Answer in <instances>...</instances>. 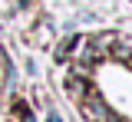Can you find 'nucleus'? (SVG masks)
<instances>
[{"label":"nucleus","mask_w":132,"mask_h":122,"mask_svg":"<svg viewBox=\"0 0 132 122\" xmlns=\"http://www.w3.org/2000/svg\"><path fill=\"white\" fill-rule=\"evenodd\" d=\"M82 116L89 122H102L109 116V109H106V102H102L99 96H86V99H82Z\"/></svg>","instance_id":"obj_1"},{"label":"nucleus","mask_w":132,"mask_h":122,"mask_svg":"<svg viewBox=\"0 0 132 122\" xmlns=\"http://www.w3.org/2000/svg\"><path fill=\"white\" fill-rule=\"evenodd\" d=\"M46 122H60V112H56V109H50V112H46Z\"/></svg>","instance_id":"obj_2"}]
</instances>
